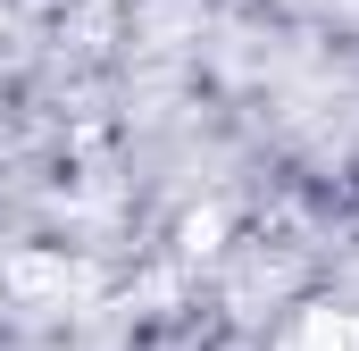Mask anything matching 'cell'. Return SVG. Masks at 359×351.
Segmentation results:
<instances>
[{"label":"cell","mask_w":359,"mask_h":351,"mask_svg":"<svg viewBox=\"0 0 359 351\" xmlns=\"http://www.w3.org/2000/svg\"><path fill=\"white\" fill-rule=\"evenodd\" d=\"M276 351H351V318H343V310H301L292 335Z\"/></svg>","instance_id":"1"}]
</instances>
